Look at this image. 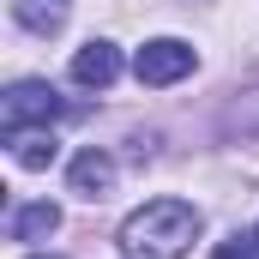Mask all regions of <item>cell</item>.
<instances>
[{"instance_id": "6da1fadb", "label": "cell", "mask_w": 259, "mask_h": 259, "mask_svg": "<svg viewBox=\"0 0 259 259\" xmlns=\"http://www.w3.org/2000/svg\"><path fill=\"white\" fill-rule=\"evenodd\" d=\"M199 235V211L187 199H151L121 223V253L127 259H181Z\"/></svg>"}, {"instance_id": "7a4b0ae2", "label": "cell", "mask_w": 259, "mask_h": 259, "mask_svg": "<svg viewBox=\"0 0 259 259\" xmlns=\"http://www.w3.org/2000/svg\"><path fill=\"white\" fill-rule=\"evenodd\" d=\"M55 115H61V97H55V84H42V78H18V84L6 91V103H0L6 139H12V133H30V127H49Z\"/></svg>"}, {"instance_id": "3957f363", "label": "cell", "mask_w": 259, "mask_h": 259, "mask_svg": "<svg viewBox=\"0 0 259 259\" xmlns=\"http://www.w3.org/2000/svg\"><path fill=\"white\" fill-rule=\"evenodd\" d=\"M133 72H139V84H175V78L193 72V42H181V36H157V42L139 49Z\"/></svg>"}, {"instance_id": "277c9868", "label": "cell", "mask_w": 259, "mask_h": 259, "mask_svg": "<svg viewBox=\"0 0 259 259\" xmlns=\"http://www.w3.org/2000/svg\"><path fill=\"white\" fill-rule=\"evenodd\" d=\"M115 72H121V49H115V42H84V49L72 55V84H84V91L115 84Z\"/></svg>"}, {"instance_id": "5b68a950", "label": "cell", "mask_w": 259, "mask_h": 259, "mask_svg": "<svg viewBox=\"0 0 259 259\" xmlns=\"http://www.w3.org/2000/svg\"><path fill=\"white\" fill-rule=\"evenodd\" d=\"M66 181H72V193H84V199H103L109 187H115V157L91 145V151H78V157H72Z\"/></svg>"}, {"instance_id": "8992f818", "label": "cell", "mask_w": 259, "mask_h": 259, "mask_svg": "<svg viewBox=\"0 0 259 259\" xmlns=\"http://www.w3.org/2000/svg\"><path fill=\"white\" fill-rule=\"evenodd\" d=\"M12 18H18L24 30L49 36V30H61V24H66V0H12Z\"/></svg>"}, {"instance_id": "52a82bcc", "label": "cell", "mask_w": 259, "mask_h": 259, "mask_svg": "<svg viewBox=\"0 0 259 259\" xmlns=\"http://www.w3.org/2000/svg\"><path fill=\"white\" fill-rule=\"evenodd\" d=\"M6 145H12V163H18V169H49V163H55V151H61L49 133H12Z\"/></svg>"}, {"instance_id": "ba28073f", "label": "cell", "mask_w": 259, "mask_h": 259, "mask_svg": "<svg viewBox=\"0 0 259 259\" xmlns=\"http://www.w3.org/2000/svg\"><path fill=\"white\" fill-rule=\"evenodd\" d=\"M55 229H61V211H55L49 199H42V205H24V211L12 217V235H18V241H42V235H55Z\"/></svg>"}, {"instance_id": "9c48e42d", "label": "cell", "mask_w": 259, "mask_h": 259, "mask_svg": "<svg viewBox=\"0 0 259 259\" xmlns=\"http://www.w3.org/2000/svg\"><path fill=\"white\" fill-rule=\"evenodd\" d=\"M211 259H259V235H247V241H241V235H235V241H217Z\"/></svg>"}, {"instance_id": "30bf717a", "label": "cell", "mask_w": 259, "mask_h": 259, "mask_svg": "<svg viewBox=\"0 0 259 259\" xmlns=\"http://www.w3.org/2000/svg\"><path fill=\"white\" fill-rule=\"evenodd\" d=\"M30 259H49V253H30Z\"/></svg>"}, {"instance_id": "8fae6325", "label": "cell", "mask_w": 259, "mask_h": 259, "mask_svg": "<svg viewBox=\"0 0 259 259\" xmlns=\"http://www.w3.org/2000/svg\"><path fill=\"white\" fill-rule=\"evenodd\" d=\"M253 235H259V229H253Z\"/></svg>"}]
</instances>
